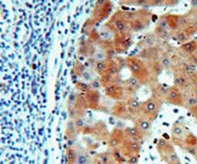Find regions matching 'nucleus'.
<instances>
[{
  "label": "nucleus",
  "instance_id": "nucleus-1",
  "mask_svg": "<svg viewBox=\"0 0 197 164\" xmlns=\"http://www.w3.org/2000/svg\"><path fill=\"white\" fill-rule=\"evenodd\" d=\"M126 66L130 70L132 76L138 79L142 85H152L154 82L158 80L154 79L149 71L147 64L138 57H126Z\"/></svg>",
  "mask_w": 197,
  "mask_h": 164
},
{
  "label": "nucleus",
  "instance_id": "nucleus-2",
  "mask_svg": "<svg viewBox=\"0 0 197 164\" xmlns=\"http://www.w3.org/2000/svg\"><path fill=\"white\" fill-rule=\"evenodd\" d=\"M87 103L83 93L71 92L67 97L66 110L71 119L84 118L87 112Z\"/></svg>",
  "mask_w": 197,
  "mask_h": 164
},
{
  "label": "nucleus",
  "instance_id": "nucleus-3",
  "mask_svg": "<svg viewBox=\"0 0 197 164\" xmlns=\"http://www.w3.org/2000/svg\"><path fill=\"white\" fill-rule=\"evenodd\" d=\"M152 14L146 10H139L130 13L129 17V29L133 32H140L149 26Z\"/></svg>",
  "mask_w": 197,
  "mask_h": 164
},
{
  "label": "nucleus",
  "instance_id": "nucleus-4",
  "mask_svg": "<svg viewBox=\"0 0 197 164\" xmlns=\"http://www.w3.org/2000/svg\"><path fill=\"white\" fill-rule=\"evenodd\" d=\"M162 105V103L153 97L148 98L147 100L141 102V114L146 119L154 122L158 118Z\"/></svg>",
  "mask_w": 197,
  "mask_h": 164
},
{
  "label": "nucleus",
  "instance_id": "nucleus-5",
  "mask_svg": "<svg viewBox=\"0 0 197 164\" xmlns=\"http://www.w3.org/2000/svg\"><path fill=\"white\" fill-rule=\"evenodd\" d=\"M141 145H142V143H140V142L132 141V139H129L126 137L118 150L120 151V153L123 155L124 158L128 159L130 157H133V156L140 155Z\"/></svg>",
  "mask_w": 197,
  "mask_h": 164
},
{
  "label": "nucleus",
  "instance_id": "nucleus-6",
  "mask_svg": "<svg viewBox=\"0 0 197 164\" xmlns=\"http://www.w3.org/2000/svg\"><path fill=\"white\" fill-rule=\"evenodd\" d=\"M84 95H85L88 109L97 111V112H107V109H104V107L101 104V93L99 90L91 89Z\"/></svg>",
  "mask_w": 197,
  "mask_h": 164
},
{
  "label": "nucleus",
  "instance_id": "nucleus-7",
  "mask_svg": "<svg viewBox=\"0 0 197 164\" xmlns=\"http://www.w3.org/2000/svg\"><path fill=\"white\" fill-rule=\"evenodd\" d=\"M188 132L187 129L181 123L176 122L172 127V141L174 145H177L181 148L184 145V139Z\"/></svg>",
  "mask_w": 197,
  "mask_h": 164
},
{
  "label": "nucleus",
  "instance_id": "nucleus-8",
  "mask_svg": "<svg viewBox=\"0 0 197 164\" xmlns=\"http://www.w3.org/2000/svg\"><path fill=\"white\" fill-rule=\"evenodd\" d=\"M110 132L107 130V125L102 121H98L92 125L90 136L97 141H107Z\"/></svg>",
  "mask_w": 197,
  "mask_h": 164
},
{
  "label": "nucleus",
  "instance_id": "nucleus-9",
  "mask_svg": "<svg viewBox=\"0 0 197 164\" xmlns=\"http://www.w3.org/2000/svg\"><path fill=\"white\" fill-rule=\"evenodd\" d=\"M126 139L124 130L121 129H114L112 132H110L109 137L107 139V147L109 150H116L119 149L122 143Z\"/></svg>",
  "mask_w": 197,
  "mask_h": 164
},
{
  "label": "nucleus",
  "instance_id": "nucleus-10",
  "mask_svg": "<svg viewBox=\"0 0 197 164\" xmlns=\"http://www.w3.org/2000/svg\"><path fill=\"white\" fill-rule=\"evenodd\" d=\"M130 34H117L114 38V48L117 54H123L131 45Z\"/></svg>",
  "mask_w": 197,
  "mask_h": 164
},
{
  "label": "nucleus",
  "instance_id": "nucleus-11",
  "mask_svg": "<svg viewBox=\"0 0 197 164\" xmlns=\"http://www.w3.org/2000/svg\"><path fill=\"white\" fill-rule=\"evenodd\" d=\"M166 102L170 105L177 106V107L184 106V95L182 94V91L175 87L174 85L170 86L167 97H166Z\"/></svg>",
  "mask_w": 197,
  "mask_h": 164
},
{
  "label": "nucleus",
  "instance_id": "nucleus-12",
  "mask_svg": "<svg viewBox=\"0 0 197 164\" xmlns=\"http://www.w3.org/2000/svg\"><path fill=\"white\" fill-rule=\"evenodd\" d=\"M150 88H151V92H152L151 97L158 100L162 104L166 102V97H167L170 86L166 85L164 83H160L159 81H157V82H154L152 85H150Z\"/></svg>",
  "mask_w": 197,
  "mask_h": 164
},
{
  "label": "nucleus",
  "instance_id": "nucleus-13",
  "mask_svg": "<svg viewBox=\"0 0 197 164\" xmlns=\"http://www.w3.org/2000/svg\"><path fill=\"white\" fill-rule=\"evenodd\" d=\"M105 89V94L109 98L115 101L124 100L125 98V92H124V87L122 83H114L111 85L107 86Z\"/></svg>",
  "mask_w": 197,
  "mask_h": 164
},
{
  "label": "nucleus",
  "instance_id": "nucleus-14",
  "mask_svg": "<svg viewBox=\"0 0 197 164\" xmlns=\"http://www.w3.org/2000/svg\"><path fill=\"white\" fill-rule=\"evenodd\" d=\"M133 122V127H135L141 134H143L145 139H147L149 136L152 134V123L151 121L146 119L143 116H140L139 118H137Z\"/></svg>",
  "mask_w": 197,
  "mask_h": 164
},
{
  "label": "nucleus",
  "instance_id": "nucleus-15",
  "mask_svg": "<svg viewBox=\"0 0 197 164\" xmlns=\"http://www.w3.org/2000/svg\"><path fill=\"white\" fill-rule=\"evenodd\" d=\"M124 101L126 102L127 109L128 113L130 115L131 121H134L137 118H139L141 114V102L137 99L136 96H132V97H125Z\"/></svg>",
  "mask_w": 197,
  "mask_h": 164
},
{
  "label": "nucleus",
  "instance_id": "nucleus-16",
  "mask_svg": "<svg viewBox=\"0 0 197 164\" xmlns=\"http://www.w3.org/2000/svg\"><path fill=\"white\" fill-rule=\"evenodd\" d=\"M110 112H111L112 116H114V117L118 118V119H120V120L131 121L130 115H129L128 109H127L126 102L124 100L116 101V102L112 105L111 111H110Z\"/></svg>",
  "mask_w": 197,
  "mask_h": 164
},
{
  "label": "nucleus",
  "instance_id": "nucleus-17",
  "mask_svg": "<svg viewBox=\"0 0 197 164\" xmlns=\"http://www.w3.org/2000/svg\"><path fill=\"white\" fill-rule=\"evenodd\" d=\"M122 85L124 87V92H125V97H132V96H136L137 92L139 89L142 87V84L140 81L134 76H130L127 78L125 81L122 82Z\"/></svg>",
  "mask_w": 197,
  "mask_h": 164
},
{
  "label": "nucleus",
  "instance_id": "nucleus-18",
  "mask_svg": "<svg viewBox=\"0 0 197 164\" xmlns=\"http://www.w3.org/2000/svg\"><path fill=\"white\" fill-rule=\"evenodd\" d=\"M89 164H120V163H118L115 160L111 150H107L97 153L93 158H91V161Z\"/></svg>",
  "mask_w": 197,
  "mask_h": 164
},
{
  "label": "nucleus",
  "instance_id": "nucleus-19",
  "mask_svg": "<svg viewBox=\"0 0 197 164\" xmlns=\"http://www.w3.org/2000/svg\"><path fill=\"white\" fill-rule=\"evenodd\" d=\"M156 148H157L158 153L160 154L161 158H162L163 160H164L169 154L175 151L174 143H172V142L167 141V139H163V137H160V139H158L157 144H156Z\"/></svg>",
  "mask_w": 197,
  "mask_h": 164
},
{
  "label": "nucleus",
  "instance_id": "nucleus-20",
  "mask_svg": "<svg viewBox=\"0 0 197 164\" xmlns=\"http://www.w3.org/2000/svg\"><path fill=\"white\" fill-rule=\"evenodd\" d=\"M112 10V4L109 0H105V2L100 7H95L93 12L94 20L95 21H103L110 14Z\"/></svg>",
  "mask_w": 197,
  "mask_h": 164
},
{
  "label": "nucleus",
  "instance_id": "nucleus-21",
  "mask_svg": "<svg viewBox=\"0 0 197 164\" xmlns=\"http://www.w3.org/2000/svg\"><path fill=\"white\" fill-rule=\"evenodd\" d=\"M174 85L181 91L185 92L187 87L189 85V75L190 74H185L183 72H174Z\"/></svg>",
  "mask_w": 197,
  "mask_h": 164
},
{
  "label": "nucleus",
  "instance_id": "nucleus-22",
  "mask_svg": "<svg viewBox=\"0 0 197 164\" xmlns=\"http://www.w3.org/2000/svg\"><path fill=\"white\" fill-rule=\"evenodd\" d=\"M100 80L103 88H105L114 83H121V78L119 74H111L107 71L100 76Z\"/></svg>",
  "mask_w": 197,
  "mask_h": 164
},
{
  "label": "nucleus",
  "instance_id": "nucleus-23",
  "mask_svg": "<svg viewBox=\"0 0 197 164\" xmlns=\"http://www.w3.org/2000/svg\"><path fill=\"white\" fill-rule=\"evenodd\" d=\"M146 64H147V67L152 77L154 79H156V80H158V78H159L160 75L162 74L163 70H164V67L162 66L160 60L159 59L149 60V61L146 62Z\"/></svg>",
  "mask_w": 197,
  "mask_h": 164
},
{
  "label": "nucleus",
  "instance_id": "nucleus-24",
  "mask_svg": "<svg viewBox=\"0 0 197 164\" xmlns=\"http://www.w3.org/2000/svg\"><path fill=\"white\" fill-rule=\"evenodd\" d=\"M78 132L76 130L75 127V121L74 119L69 118V120L66 123V127H65V132H64V137L65 139H67L68 141H72L74 139H76V137L78 136Z\"/></svg>",
  "mask_w": 197,
  "mask_h": 164
},
{
  "label": "nucleus",
  "instance_id": "nucleus-25",
  "mask_svg": "<svg viewBox=\"0 0 197 164\" xmlns=\"http://www.w3.org/2000/svg\"><path fill=\"white\" fill-rule=\"evenodd\" d=\"M124 132H125V136L127 139H132V141H138L140 143H143L146 141L145 137L135 127H127L124 129Z\"/></svg>",
  "mask_w": 197,
  "mask_h": 164
},
{
  "label": "nucleus",
  "instance_id": "nucleus-26",
  "mask_svg": "<svg viewBox=\"0 0 197 164\" xmlns=\"http://www.w3.org/2000/svg\"><path fill=\"white\" fill-rule=\"evenodd\" d=\"M77 149V160L76 164H89L91 161V158L85 149L82 147L76 148Z\"/></svg>",
  "mask_w": 197,
  "mask_h": 164
},
{
  "label": "nucleus",
  "instance_id": "nucleus-27",
  "mask_svg": "<svg viewBox=\"0 0 197 164\" xmlns=\"http://www.w3.org/2000/svg\"><path fill=\"white\" fill-rule=\"evenodd\" d=\"M109 65V59L100 60V61H97L95 64H94V69H95L96 73L101 76L107 70Z\"/></svg>",
  "mask_w": 197,
  "mask_h": 164
},
{
  "label": "nucleus",
  "instance_id": "nucleus-28",
  "mask_svg": "<svg viewBox=\"0 0 197 164\" xmlns=\"http://www.w3.org/2000/svg\"><path fill=\"white\" fill-rule=\"evenodd\" d=\"M77 160V149L74 146H70L66 148V161L67 164H76Z\"/></svg>",
  "mask_w": 197,
  "mask_h": 164
},
{
  "label": "nucleus",
  "instance_id": "nucleus-29",
  "mask_svg": "<svg viewBox=\"0 0 197 164\" xmlns=\"http://www.w3.org/2000/svg\"><path fill=\"white\" fill-rule=\"evenodd\" d=\"M159 60L161 64H162V66L164 67V69H166V70H170L172 68V59L167 52H164V54H161Z\"/></svg>",
  "mask_w": 197,
  "mask_h": 164
},
{
  "label": "nucleus",
  "instance_id": "nucleus-30",
  "mask_svg": "<svg viewBox=\"0 0 197 164\" xmlns=\"http://www.w3.org/2000/svg\"><path fill=\"white\" fill-rule=\"evenodd\" d=\"M166 18H167V22H168V26L170 30H177L179 28V16L175 15H166Z\"/></svg>",
  "mask_w": 197,
  "mask_h": 164
},
{
  "label": "nucleus",
  "instance_id": "nucleus-31",
  "mask_svg": "<svg viewBox=\"0 0 197 164\" xmlns=\"http://www.w3.org/2000/svg\"><path fill=\"white\" fill-rule=\"evenodd\" d=\"M181 50H183L184 52H186V54H193V52L197 50V43L193 42V41H192V42L184 43V44L181 45Z\"/></svg>",
  "mask_w": 197,
  "mask_h": 164
},
{
  "label": "nucleus",
  "instance_id": "nucleus-32",
  "mask_svg": "<svg viewBox=\"0 0 197 164\" xmlns=\"http://www.w3.org/2000/svg\"><path fill=\"white\" fill-rule=\"evenodd\" d=\"M75 88L80 93H83V94L87 93L89 90L92 89L90 86V83H88L86 81H77L75 83Z\"/></svg>",
  "mask_w": 197,
  "mask_h": 164
},
{
  "label": "nucleus",
  "instance_id": "nucleus-33",
  "mask_svg": "<svg viewBox=\"0 0 197 164\" xmlns=\"http://www.w3.org/2000/svg\"><path fill=\"white\" fill-rule=\"evenodd\" d=\"M73 72L74 73L76 74L77 76H82L83 75V73L85 72L86 70V67L85 65H84L83 63H81L80 61H75L74 62V64H73Z\"/></svg>",
  "mask_w": 197,
  "mask_h": 164
},
{
  "label": "nucleus",
  "instance_id": "nucleus-34",
  "mask_svg": "<svg viewBox=\"0 0 197 164\" xmlns=\"http://www.w3.org/2000/svg\"><path fill=\"white\" fill-rule=\"evenodd\" d=\"M75 121V127H76V130L77 132H78V134H82V131L84 129V127H85V122H84L83 118H77V119H74Z\"/></svg>",
  "mask_w": 197,
  "mask_h": 164
},
{
  "label": "nucleus",
  "instance_id": "nucleus-35",
  "mask_svg": "<svg viewBox=\"0 0 197 164\" xmlns=\"http://www.w3.org/2000/svg\"><path fill=\"white\" fill-rule=\"evenodd\" d=\"M174 38L176 41H179V42H185V41H187V39H188V36L184 32V30H181L179 32H176Z\"/></svg>",
  "mask_w": 197,
  "mask_h": 164
},
{
  "label": "nucleus",
  "instance_id": "nucleus-36",
  "mask_svg": "<svg viewBox=\"0 0 197 164\" xmlns=\"http://www.w3.org/2000/svg\"><path fill=\"white\" fill-rule=\"evenodd\" d=\"M112 154H114V157L115 158V160L117 161L118 163H125L126 162V159L123 157V155L120 153V151L118 150V149H116V150H111Z\"/></svg>",
  "mask_w": 197,
  "mask_h": 164
},
{
  "label": "nucleus",
  "instance_id": "nucleus-37",
  "mask_svg": "<svg viewBox=\"0 0 197 164\" xmlns=\"http://www.w3.org/2000/svg\"><path fill=\"white\" fill-rule=\"evenodd\" d=\"M90 83V86L92 89H97V90H99L101 87H103L102 86V83H101V80L100 78H94L92 81L89 82Z\"/></svg>",
  "mask_w": 197,
  "mask_h": 164
},
{
  "label": "nucleus",
  "instance_id": "nucleus-38",
  "mask_svg": "<svg viewBox=\"0 0 197 164\" xmlns=\"http://www.w3.org/2000/svg\"><path fill=\"white\" fill-rule=\"evenodd\" d=\"M82 77H83L84 80H85L86 82H90V81H92L93 79H94V78H93V76H92V74H91L90 72L86 71V70H85V72L83 73Z\"/></svg>",
  "mask_w": 197,
  "mask_h": 164
},
{
  "label": "nucleus",
  "instance_id": "nucleus-39",
  "mask_svg": "<svg viewBox=\"0 0 197 164\" xmlns=\"http://www.w3.org/2000/svg\"><path fill=\"white\" fill-rule=\"evenodd\" d=\"M139 160V156H133L128 159H126V163L127 164H137Z\"/></svg>",
  "mask_w": 197,
  "mask_h": 164
},
{
  "label": "nucleus",
  "instance_id": "nucleus-40",
  "mask_svg": "<svg viewBox=\"0 0 197 164\" xmlns=\"http://www.w3.org/2000/svg\"><path fill=\"white\" fill-rule=\"evenodd\" d=\"M166 0H151L150 5H162L163 3H165Z\"/></svg>",
  "mask_w": 197,
  "mask_h": 164
},
{
  "label": "nucleus",
  "instance_id": "nucleus-41",
  "mask_svg": "<svg viewBox=\"0 0 197 164\" xmlns=\"http://www.w3.org/2000/svg\"><path fill=\"white\" fill-rule=\"evenodd\" d=\"M191 6L196 8L197 7V0H191Z\"/></svg>",
  "mask_w": 197,
  "mask_h": 164
},
{
  "label": "nucleus",
  "instance_id": "nucleus-42",
  "mask_svg": "<svg viewBox=\"0 0 197 164\" xmlns=\"http://www.w3.org/2000/svg\"><path fill=\"white\" fill-rule=\"evenodd\" d=\"M123 3H125V4H131V1L132 0H121Z\"/></svg>",
  "mask_w": 197,
  "mask_h": 164
},
{
  "label": "nucleus",
  "instance_id": "nucleus-43",
  "mask_svg": "<svg viewBox=\"0 0 197 164\" xmlns=\"http://www.w3.org/2000/svg\"><path fill=\"white\" fill-rule=\"evenodd\" d=\"M172 164H181V162H177V163H172Z\"/></svg>",
  "mask_w": 197,
  "mask_h": 164
},
{
  "label": "nucleus",
  "instance_id": "nucleus-44",
  "mask_svg": "<svg viewBox=\"0 0 197 164\" xmlns=\"http://www.w3.org/2000/svg\"><path fill=\"white\" fill-rule=\"evenodd\" d=\"M195 158H196V161H197V156H196V157H195Z\"/></svg>",
  "mask_w": 197,
  "mask_h": 164
},
{
  "label": "nucleus",
  "instance_id": "nucleus-45",
  "mask_svg": "<svg viewBox=\"0 0 197 164\" xmlns=\"http://www.w3.org/2000/svg\"><path fill=\"white\" fill-rule=\"evenodd\" d=\"M195 73H196V74H197V71H196V72H195Z\"/></svg>",
  "mask_w": 197,
  "mask_h": 164
}]
</instances>
